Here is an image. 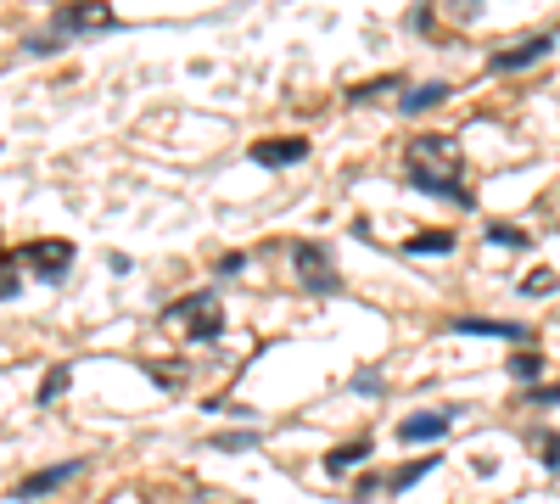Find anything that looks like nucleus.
<instances>
[{
    "label": "nucleus",
    "mask_w": 560,
    "mask_h": 504,
    "mask_svg": "<svg viewBox=\"0 0 560 504\" xmlns=\"http://www.w3.org/2000/svg\"><path fill=\"white\" fill-rule=\"evenodd\" d=\"M538 460H544L549 471H560V432H538Z\"/></svg>",
    "instance_id": "aec40b11"
},
{
    "label": "nucleus",
    "mask_w": 560,
    "mask_h": 504,
    "mask_svg": "<svg viewBox=\"0 0 560 504\" xmlns=\"http://www.w3.org/2000/svg\"><path fill=\"white\" fill-rule=\"evenodd\" d=\"M68 381H73L68 364H51V370H45V381H40V404H56V398L68 392Z\"/></svg>",
    "instance_id": "dca6fc26"
},
{
    "label": "nucleus",
    "mask_w": 560,
    "mask_h": 504,
    "mask_svg": "<svg viewBox=\"0 0 560 504\" xmlns=\"http://www.w3.org/2000/svg\"><path fill=\"white\" fill-rule=\"evenodd\" d=\"M426 471H437V454H426V460H409V465H398V471H387V476H381V493L415 488V482H426Z\"/></svg>",
    "instance_id": "9b49d317"
},
{
    "label": "nucleus",
    "mask_w": 560,
    "mask_h": 504,
    "mask_svg": "<svg viewBox=\"0 0 560 504\" xmlns=\"http://www.w3.org/2000/svg\"><path fill=\"white\" fill-rule=\"evenodd\" d=\"M241 264H247V258H241V252H230V258H219V275H241Z\"/></svg>",
    "instance_id": "bb28decb"
},
{
    "label": "nucleus",
    "mask_w": 560,
    "mask_h": 504,
    "mask_svg": "<svg viewBox=\"0 0 560 504\" xmlns=\"http://www.w3.org/2000/svg\"><path fill=\"white\" fill-rule=\"evenodd\" d=\"M404 174L415 191L426 196H443V202H471L465 191V163H460V140L454 135H415L404 146Z\"/></svg>",
    "instance_id": "f257e3e1"
},
{
    "label": "nucleus",
    "mask_w": 560,
    "mask_h": 504,
    "mask_svg": "<svg viewBox=\"0 0 560 504\" xmlns=\"http://www.w3.org/2000/svg\"><path fill=\"white\" fill-rule=\"evenodd\" d=\"M308 157V140L303 135H264V140H252V163L258 168H292Z\"/></svg>",
    "instance_id": "423d86ee"
},
{
    "label": "nucleus",
    "mask_w": 560,
    "mask_h": 504,
    "mask_svg": "<svg viewBox=\"0 0 560 504\" xmlns=\"http://www.w3.org/2000/svg\"><path fill=\"white\" fill-rule=\"evenodd\" d=\"M56 23L68 28V34H107V28H118V12H112L107 0H68L56 12Z\"/></svg>",
    "instance_id": "39448f33"
},
{
    "label": "nucleus",
    "mask_w": 560,
    "mask_h": 504,
    "mask_svg": "<svg viewBox=\"0 0 560 504\" xmlns=\"http://www.w3.org/2000/svg\"><path fill=\"white\" fill-rule=\"evenodd\" d=\"M56 45H62L56 34H40V40H28V51H34V56H45V51H56Z\"/></svg>",
    "instance_id": "a878e982"
},
{
    "label": "nucleus",
    "mask_w": 560,
    "mask_h": 504,
    "mask_svg": "<svg viewBox=\"0 0 560 504\" xmlns=\"http://www.w3.org/2000/svg\"><path fill=\"white\" fill-rule=\"evenodd\" d=\"M398 84H404V79H398V73H387V79H364V84H353V90H348V101H370V96H387V90H398Z\"/></svg>",
    "instance_id": "f3484780"
},
{
    "label": "nucleus",
    "mask_w": 560,
    "mask_h": 504,
    "mask_svg": "<svg viewBox=\"0 0 560 504\" xmlns=\"http://www.w3.org/2000/svg\"><path fill=\"white\" fill-rule=\"evenodd\" d=\"M454 409H420V415H404L398 420V443H437L448 432Z\"/></svg>",
    "instance_id": "1a4fd4ad"
},
{
    "label": "nucleus",
    "mask_w": 560,
    "mask_h": 504,
    "mask_svg": "<svg viewBox=\"0 0 560 504\" xmlns=\"http://www.w3.org/2000/svg\"><path fill=\"white\" fill-rule=\"evenodd\" d=\"M488 241H499V247H516V252H521V247H527V230H510V224L493 219V224H488Z\"/></svg>",
    "instance_id": "6ab92c4d"
},
{
    "label": "nucleus",
    "mask_w": 560,
    "mask_h": 504,
    "mask_svg": "<svg viewBox=\"0 0 560 504\" xmlns=\"http://www.w3.org/2000/svg\"><path fill=\"white\" fill-rule=\"evenodd\" d=\"M12 292H17V275H12L6 264H0V297H12Z\"/></svg>",
    "instance_id": "cd10ccee"
},
{
    "label": "nucleus",
    "mask_w": 560,
    "mask_h": 504,
    "mask_svg": "<svg viewBox=\"0 0 560 504\" xmlns=\"http://www.w3.org/2000/svg\"><path fill=\"white\" fill-rule=\"evenodd\" d=\"M549 51H555V40H549V34H532V40H521V45H504V51H493L488 68L493 73H521V68H532V62H544Z\"/></svg>",
    "instance_id": "6e6552de"
},
{
    "label": "nucleus",
    "mask_w": 560,
    "mask_h": 504,
    "mask_svg": "<svg viewBox=\"0 0 560 504\" xmlns=\"http://www.w3.org/2000/svg\"><path fill=\"white\" fill-rule=\"evenodd\" d=\"M292 269H297V280H303V292H314V297H325V292L342 286L331 252H325L320 241H297V247H292Z\"/></svg>",
    "instance_id": "7ed1b4c3"
},
{
    "label": "nucleus",
    "mask_w": 560,
    "mask_h": 504,
    "mask_svg": "<svg viewBox=\"0 0 560 504\" xmlns=\"http://www.w3.org/2000/svg\"><path fill=\"white\" fill-rule=\"evenodd\" d=\"M146 370H152V376L163 381V387H180V381H185V364H180V359H168V364H157V359H152Z\"/></svg>",
    "instance_id": "412c9836"
},
{
    "label": "nucleus",
    "mask_w": 560,
    "mask_h": 504,
    "mask_svg": "<svg viewBox=\"0 0 560 504\" xmlns=\"http://www.w3.org/2000/svg\"><path fill=\"white\" fill-rule=\"evenodd\" d=\"M79 471H84V460H62V465H45V471H28L23 482L12 488V499H45V493L68 488Z\"/></svg>",
    "instance_id": "0eeeda50"
},
{
    "label": "nucleus",
    "mask_w": 560,
    "mask_h": 504,
    "mask_svg": "<svg viewBox=\"0 0 560 504\" xmlns=\"http://www.w3.org/2000/svg\"><path fill=\"white\" fill-rule=\"evenodd\" d=\"M353 387H359V392H381V376H376V370H359V381H353Z\"/></svg>",
    "instance_id": "393cba45"
},
{
    "label": "nucleus",
    "mask_w": 560,
    "mask_h": 504,
    "mask_svg": "<svg viewBox=\"0 0 560 504\" xmlns=\"http://www.w3.org/2000/svg\"><path fill=\"white\" fill-rule=\"evenodd\" d=\"M17 264H28L40 280H62L73 269V241L62 236H40V241H28L23 252H17Z\"/></svg>",
    "instance_id": "20e7f679"
},
{
    "label": "nucleus",
    "mask_w": 560,
    "mask_h": 504,
    "mask_svg": "<svg viewBox=\"0 0 560 504\" xmlns=\"http://www.w3.org/2000/svg\"><path fill=\"white\" fill-rule=\"evenodd\" d=\"M370 448H376V443H370V437H353V443L331 448V454H325V471H331V476L353 471V465H359V460H370Z\"/></svg>",
    "instance_id": "f8f14e48"
},
{
    "label": "nucleus",
    "mask_w": 560,
    "mask_h": 504,
    "mask_svg": "<svg viewBox=\"0 0 560 504\" xmlns=\"http://www.w3.org/2000/svg\"><path fill=\"white\" fill-rule=\"evenodd\" d=\"M208 443L224 448V454H236V448H252V443H258V432H252V426H247V432H213Z\"/></svg>",
    "instance_id": "a211bd4d"
},
{
    "label": "nucleus",
    "mask_w": 560,
    "mask_h": 504,
    "mask_svg": "<svg viewBox=\"0 0 560 504\" xmlns=\"http://www.w3.org/2000/svg\"><path fill=\"white\" fill-rule=\"evenodd\" d=\"M510 376H516V381H538V376H544V353H532V348L510 353Z\"/></svg>",
    "instance_id": "2eb2a0df"
},
{
    "label": "nucleus",
    "mask_w": 560,
    "mask_h": 504,
    "mask_svg": "<svg viewBox=\"0 0 560 504\" xmlns=\"http://www.w3.org/2000/svg\"><path fill=\"white\" fill-rule=\"evenodd\" d=\"M437 101H448V84H420V90H404L398 107H404V112H426V107H437Z\"/></svg>",
    "instance_id": "4468645a"
},
{
    "label": "nucleus",
    "mask_w": 560,
    "mask_h": 504,
    "mask_svg": "<svg viewBox=\"0 0 560 504\" xmlns=\"http://www.w3.org/2000/svg\"><path fill=\"white\" fill-rule=\"evenodd\" d=\"M521 404H560V387H527Z\"/></svg>",
    "instance_id": "5701e85b"
},
{
    "label": "nucleus",
    "mask_w": 560,
    "mask_h": 504,
    "mask_svg": "<svg viewBox=\"0 0 560 504\" xmlns=\"http://www.w3.org/2000/svg\"><path fill=\"white\" fill-rule=\"evenodd\" d=\"M404 252H454V230H420V236H409L404 241Z\"/></svg>",
    "instance_id": "ddd939ff"
},
{
    "label": "nucleus",
    "mask_w": 560,
    "mask_h": 504,
    "mask_svg": "<svg viewBox=\"0 0 560 504\" xmlns=\"http://www.w3.org/2000/svg\"><path fill=\"white\" fill-rule=\"evenodd\" d=\"M448 331H465V336H510V342H527V325H510V320H471V314H454Z\"/></svg>",
    "instance_id": "9d476101"
},
{
    "label": "nucleus",
    "mask_w": 560,
    "mask_h": 504,
    "mask_svg": "<svg viewBox=\"0 0 560 504\" xmlns=\"http://www.w3.org/2000/svg\"><path fill=\"white\" fill-rule=\"evenodd\" d=\"M448 12L460 17V23H471V17H482V0H454V6H448Z\"/></svg>",
    "instance_id": "b1692460"
},
{
    "label": "nucleus",
    "mask_w": 560,
    "mask_h": 504,
    "mask_svg": "<svg viewBox=\"0 0 560 504\" xmlns=\"http://www.w3.org/2000/svg\"><path fill=\"white\" fill-rule=\"evenodd\" d=\"M163 325L196 336V342H213V336L224 331V308H219V297H213V292H191V297H180V303L168 308Z\"/></svg>",
    "instance_id": "f03ea898"
},
{
    "label": "nucleus",
    "mask_w": 560,
    "mask_h": 504,
    "mask_svg": "<svg viewBox=\"0 0 560 504\" xmlns=\"http://www.w3.org/2000/svg\"><path fill=\"white\" fill-rule=\"evenodd\" d=\"M549 286H555V269H532V275L521 280V292H527V297H544Z\"/></svg>",
    "instance_id": "4be33fe9"
}]
</instances>
